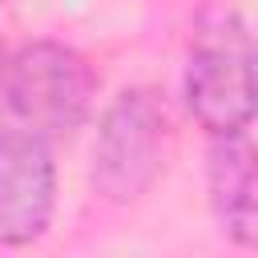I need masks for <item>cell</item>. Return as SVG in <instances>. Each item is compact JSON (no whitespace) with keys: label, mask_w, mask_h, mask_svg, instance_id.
<instances>
[{"label":"cell","mask_w":258,"mask_h":258,"mask_svg":"<svg viewBox=\"0 0 258 258\" xmlns=\"http://www.w3.org/2000/svg\"><path fill=\"white\" fill-rule=\"evenodd\" d=\"M165 105L153 89H125L101 117L93 141V189L109 202L141 198L165 161Z\"/></svg>","instance_id":"3"},{"label":"cell","mask_w":258,"mask_h":258,"mask_svg":"<svg viewBox=\"0 0 258 258\" xmlns=\"http://www.w3.org/2000/svg\"><path fill=\"white\" fill-rule=\"evenodd\" d=\"M185 109L210 137L250 133L254 121V40L238 8H206L189 36Z\"/></svg>","instance_id":"1"},{"label":"cell","mask_w":258,"mask_h":258,"mask_svg":"<svg viewBox=\"0 0 258 258\" xmlns=\"http://www.w3.org/2000/svg\"><path fill=\"white\" fill-rule=\"evenodd\" d=\"M206 185H210V210L218 218V230L250 250L254 246V145L250 133L210 137L206 149Z\"/></svg>","instance_id":"5"},{"label":"cell","mask_w":258,"mask_h":258,"mask_svg":"<svg viewBox=\"0 0 258 258\" xmlns=\"http://www.w3.org/2000/svg\"><path fill=\"white\" fill-rule=\"evenodd\" d=\"M4 69H8V52H4V44H0V85H4Z\"/></svg>","instance_id":"6"},{"label":"cell","mask_w":258,"mask_h":258,"mask_svg":"<svg viewBox=\"0 0 258 258\" xmlns=\"http://www.w3.org/2000/svg\"><path fill=\"white\" fill-rule=\"evenodd\" d=\"M0 89L16 129L52 141L81 129L97 93V77L73 44L32 40L8 60Z\"/></svg>","instance_id":"2"},{"label":"cell","mask_w":258,"mask_h":258,"mask_svg":"<svg viewBox=\"0 0 258 258\" xmlns=\"http://www.w3.org/2000/svg\"><path fill=\"white\" fill-rule=\"evenodd\" d=\"M56 210V161L48 141L0 129V246H32Z\"/></svg>","instance_id":"4"}]
</instances>
